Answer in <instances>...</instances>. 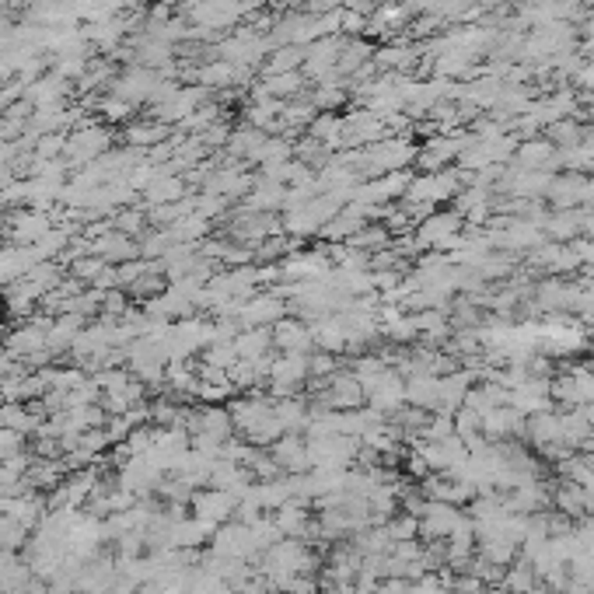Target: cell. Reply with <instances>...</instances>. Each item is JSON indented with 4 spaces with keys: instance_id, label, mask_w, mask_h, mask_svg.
I'll return each mask as SVG.
<instances>
[{
    "instance_id": "cell-33",
    "label": "cell",
    "mask_w": 594,
    "mask_h": 594,
    "mask_svg": "<svg viewBox=\"0 0 594 594\" xmlns=\"http://www.w3.org/2000/svg\"><path fill=\"white\" fill-rule=\"evenodd\" d=\"M535 584H539V573H535V567H531L528 559H521V556L503 570V580H500V588H507L510 594H528Z\"/></svg>"
},
{
    "instance_id": "cell-24",
    "label": "cell",
    "mask_w": 594,
    "mask_h": 594,
    "mask_svg": "<svg viewBox=\"0 0 594 594\" xmlns=\"http://www.w3.org/2000/svg\"><path fill=\"white\" fill-rule=\"evenodd\" d=\"M525 420L518 410H510V406H500V410L486 412L482 416V437L486 441H507V437H521L525 434Z\"/></svg>"
},
{
    "instance_id": "cell-22",
    "label": "cell",
    "mask_w": 594,
    "mask_h": 594,
    "mask_svg": "<svg viewBox=\"0 0 594 594\" xmlns=\"http://www.w3.org/2000/svg\"><path fill=\"white\" fill-rule=\"evenodd\" d=\"M84 325H88V319H84V315H77V312L56 315L53 325H49V336H46L49 353H53V357H64V353H70L74 343H77V336L84 332Z\"/></svg>"
},
{
    "instance_id": "cell-15",
    "label": "cell",
    "mask_w": 594,
    "mask_h": 594,
    "mask_svg": "<svg viewBox=\"0 0 594 594\" xmlns=\"http://www.w3.org/2000/svg\"><path fill=\"white\" fill-rule=\"evenodd\" d=\"M514 168H521V172H559V147L556 144H549L546 137H531V140H521L518 144V151H514V158H510Z\"/></svg>"
},
{
    "instance_id": "cell-16",
    "label": "cell",
    "mask_w": 594,
    "mask_h": 594,
    "mask_svg": "<svg viewBox=\"0 0 594 594\" xmlns=\"http://www.w3.org/2000/svg\"><path fill=\"white\" fill-rule=\"evenodd\" d=\"M458 521H461V510L455 503L427 500V507L420 510V539L423 542H444Z\"/></svg>"
},
{
    "instance_id": "cell-4",
    "label": "cell",
    "mask_w": 594,
    "mask_h": 594,
    "mask_svg": "<svg viewBox=\"0 0 594 594\" xmlns=\"http://www.w3.org/2000/svg\"><path fill=\"white\" fill-rule=\"evenodd\" d=\"M465 179H469V172H461V168H441V172H420V175H412L410 189H406V196H402V203H444V200H455L458 193L465 189Z\"/></svg>"
},
{
    "instance_id": "cell-39",
    "label": "cell",
    "mask_w": 594,
    "mask_h": 594,
    "mask_svg": "<svg viewBox=\"0 0 594 594\" xmlns=\"http://www.w3.org/2000/svg\"><path fill=\"white\" fill-rule=\"evenodd\" d=\"M64 151H67V134H46V137L35 140V147H32V154L43 161H60Z\"/></svg>"
},
{
    "instance_id": "cell-34",
    "label": "cell",
    "mask_w": 594,
    "mask_h": 594,
    "mask_svg": "<svg viewBox=\"0 0 594 594\" xmlns=\"http://www.w3.org/2000/svg\"><path fill=\"white\" fill-rule=\"evenodd\" d=\"M542 134H546L549 144H556V147L563 151V147H577V144L584 140V126H580L573 115H567V119H556V123H549Z\"/></svg>"
},
{
    "instance_id": "cell-37",
    "label": "cell",
    "mask_w": 594,
    "mask_h": 594,
    "mask_svg": "<svg viewBox=\"0 0 594 594\" xmlns=\"http://www.w3.org/2000/svg\"><path fill=\"white\" fill-rule=\"evenodd\" d=\"M196 213L206 221H224L231 213V200L217 196V193H196Z\"/></svg>"
},
{
    "instance_id": "cell-18",
    "label": "cell",
    "mask_w": 594,
    "mask_h": 594,
    "mask_svg": "<svg viewBox=\"0 0 594 594\" xmlns=\"http://www.w3.org/2000/svg\"><path fill=\"white\" fill-rule=\"evenodd\" d=\"M588 189H591V175H584V172H563V175L552 179V189H549L546 200L556 210H577V206H584V200H588Z\"/></svg>"
},
{
    "instance_id": "cell-11",
    "label": "cell",
    "mask_w": 594,
    "mask_h": 594,
    "mask_svg": "<svg viewBox=\"0 0 594 594\" xmlns=\"http://www.w3.org/2000/svg\"><path fill=\"white\" fill-rule=\"evenodd\" d=\"M210 98H213V92H206L200 84H189V88L183 84L179 92L172 94V98H164L161 105H151V115L161 119V123H168V126H179V123H185L200 105H206Z\"/></svg>"
},
{
    "instance_id": "cell-46",
    "label": "cell",
    "mask_w": 594,
    "mask_h": 594,
    "mask_svg": "<svg viewBox=\"0 0 594 594\" xmlns=\"http://www.w3.org/2000/svg\"><path fill=\"white\" fill-rule=\"evenodd\" d=\"M161 4H168V7H179V4H185V0H161Z\"/></svg>"
},
{
    "instance_id": "cell-40",
    "label": "cell",
    "mask_w": 594,
    "mask_h": 594,
    "mask_svg": "<svg viewBox=\"0 0 594 594\" xmlns=\"http://www.w3.org/2000/svg\"><path fill=\"white\" fill-rule=\"evenodd\" d=\"M126 312H130V294H126L123 287L105 291V297H102V315H98V319H123Z\"/></svg>"
},
{
    "instance_id": "cell-26",
    "label": "cell",
    "mask_w": 594,
    "mask_h": 594,
    "mask_svg": "<svg viewBox=\"0 0 594 594\" xmlns=\"http://www.w3.org/2000/svg\"><path fill=\"white\" fill-rule=\"evenodd\" d=\"M43 423L39 412H32L28 402H0V431H15V434H35Z\"/></svg>"
},
{
    "instance_id": "cell-7",
    "label": "cell",
    "mask_w": 594,
    "mask_h": 594,
    "mask_svg": "<svg viewBox=\"0 0 594 594\" xmlns=\"http://www.w3.org/2000/svg\"><path fill=\"white\" fill-rule=\"evenodd\" d=\"M291 308H287V297L280 294L276 287H266L259 294H252L249 301H242L238 308V322H242V332L245 329H273L280 319H287Z\"/></svg>"
},
{
    "instance_id": "cell-38",
    "label": "cell",
    "mask_w": 594,
    "mask_h": 594,
    "mask_svg": "<svg viewBox=\"0 0 594 594\" xmlns=\"http://www.w3.org/2000/svg\"><path fill=\"white\" fill-rule=\"evenodd\" d=\"M385 528H389L391 542H412V539H420V518H412L406 510L395 514V518H389Z\"/></svg>"
},
{
    "instance_id": "cell-2",
    "label": "cell",
    "mask_w": 594,
    "mask_h": 594,
    "mask_svg": "<svg viewBox=\"0 0 594 594\" xmlns=\"http://www.w3.org/2000/svg\"><path fill=\"white\" fill-rule=\"evenodd\" d=\"M412 161H416V144L410 137H402V134H391V137L378 140L371 147H361L357 175H361V183H367V179L391 175V172H410Z\"/></svg>"
},
{
    "instance_id": "cell-32",
    "label": "cell",
    "mask_w": 594,
    "mask_h": 594,
    "mask_svg": "<svg viewBox=\"0 0 594 594\" xmlns=\"http://www.w3.org/2000/svg\"><path fill=\"white\" fill-rule=\"evenodd\" d=\"M312 105L319 113H340L346 102H350V84L346 81H336V84H315L312 88Z\"/></svg>"
},
{
    "instance_id": "cell-20",
    "label": "cell",
    "mask_w": 594,
    "mask_h": 594,
    "mask_svg": "<svg viewBox=\"0 0 594 594\" xmlns=\"http://www.w3.org/2000/svg\"><path fill=\"white\" fill-rule=\"evenodd\" d=\"M92 255L98 259H105L109 266H123V262H130V259H140V249H137V238H130V234H123V231H102L98 238H92Z\"/></svg>"
},
{
    "instance_id": "cell-41",
    "label": "cell",
    "mask_w": 594,
    "mask_h": 594,
    "mask_svg": "<svg viewBox=\"0 0 594 594\" xmlns=\"http://www.w3.org/2000/svg\"><path fill=\"white\" fill-rule=\"evenodd\" d=\"M25 451V434H15V431H0V461L22 455Z\"/></svg>"
},
{
    "instance_id": "cell-29",
    "label": "cell",
    "mask_w": 594,
    "mask_h": 594,
    "mask_svg": "<svg viewBox=\"0 0 594 594\" xmlns=\"http://www.w3.org/2000/svg\"><path fill=\"white\" fill-rule=\"evenodd\" d=\"M234 353L238 361H262L273 353V332L270 329H245L234 336Z\"/></svg>"
},
{
    "instance_id": "cell-8",
    "label": "cell",
    "mask_w": 594,
    "mask_h": 594,
    "mask_svg": "<svg viewBox=\"0 0 594 594\" xmlns=\"http://www.w3.org/2000/svg\"><path fill=\"white\" fill-rule=\"evenodd\" d=\"M189 510H193V518H196L200 525H206L210 531H217L221 525L234 521L238 500L231 497L228 490H213V486H206V490H196V493H193Z\"/></svg>"
},
{
    "instance_id": "cell-36",
    "label": "cell",
    "mask_w": 594,
    "mask_h": 594,
    "mask_svg": "<svg viewBox=\"0 0 594 594\" xmlns=\"http://www.w3.org/2000/svg\"><path fill=\"white\" fill-rule=\"evenodd\" d=\"M200 364L210 367V371H224L228 374L231 367L238 364V353H234V340L231 343H210L200 357Z\"/></svg>"
},
{
    "instance_id": "cell-44",
    "label": "cell",
    "mask_w": 594,
    "mask_h": 594,
    "mask_svg": "<svg viewBox=\"0 0 594 594\" xmlns=\"http://www.w3.org/2000/svg\"><path fill=\"white\" fill-rule=\"evenodd\" d=\"M486 594H510L507 588H500V584H493V588H486Z\"/></svg>"
},
{
    "instance_id": "cell-48",
    "label": "cell",
    "mask_w": 594,
    "mask_h": 594,
    "mask_svg": "<svg viewBox=\"0 0 594 594\" xmlns=\"http://www.w3.org/2000/svg\"><path fill=\"white\" fill-rule=\"evenodd\" d=\"M0 514H4V500H0Z\"/></svg>"
},
{
    "instance_id": "cell-14",
    "label": "cell",
    "mask_w": 594,
    "mask_h": 594,
    "mask_svg": "<svg viewBox=\"0 0 594 594\" xmlns=\"http://www.w3.org/2000/svg\"><path fill=\"white\" fill-rule=\"evenodd\" d=\"M270 458H273L276 472H283V476L312 472V458H308V441H304V434H283L280 441H273L270 444Z\"/></svg>"
},
{
    "instance_id": "cell-13",
    "label": "cell",
    "mask_w": 594,
    "mask_h": 594,
    "mask_svg": "<svg viewBox=\"0 0 594 594\" xmlns=\"http://www.w3.org/2000/svg\"><path fill=\"white\" fill-rule=\"evenodd\" d=\"M367 395V406L374 412H381L385 420H389L395 410H402L406 406V378L395 371V367H385V374L364 391Z\"/></svg>"
},
{
    "instance_id": "cell-1",
    "label": "cell",
    "mask_w": 594,
    "mask_h": 594,
    "mask_svg": "<svg viewBox=\"0 0 594 594\" xmlns=\"http://www.w3.org/2000/svg\"><path fill=\"white\" fill-rule=\"evenodd\" d=\"M228 410L231 420H234V431H242L245 441L255 448H270L273 441L283 437V427L276 420V399L270 391H242V399H234Z\"/></svg>"
},
{
    "instance_id": "cell-45",
    "label": "cell",
    "mask_w": 594,
    "mask_h": 594,
    "mask_svg": "<svg viewBox=\"0 0 594 594\" xmlns=\"http://www.w3.org/2000/svg\"><path fill=\"white\" fill-rule=\"evenodd\" d=\"M528 594H552V591H549V588H542V584H535V588H531Z\"/></svg>"
},
{
    "instance_id": "cell-42",
    "label": "cell",
    "mask_w": 594,
    "mask_h": 594,
    "mask_svg": "<svg viewBox=\"0 0 594 594\" xmlns=\"http://www.w3.org/2000/svg\"><path fill=\"white\" fill-rule=\"evenodd\" d=\"M573 88H580V92H591L594 94V60L584 64V70L573 77Z\"/></svg>"
},
{
    "instance_id": "cell-47",
    "label": "cell",
    "mask_w": 594,
    "mask_h": 594,
    "mask_svg": "<svg viewBox=\"0 0 594 594\" xmlns=\"http://www.w3.org/2000/svg\"><path fill=\"white\" fill-rule=\"evenodd\" d=\"M563 4H580V7H584V0H563Z\"/></svg>"
},
{
    "instance_id": "cell-31",
    "label": "cell",
    "mask_w": 594,
    "mask_h": 594,
    "mask_svg": "<svg viewBox=\"0 0 594 594\" xmlns=\"http://www.w3.org/2000/svg\"><path fill=\"white\" fill-rule=\"evenodd\" d=\"M304 84H308V77H304L301 70H294V74H276V77H259V88H262V94L280 98V102L304 94Z\"/></svg>"
},
{
    "instance_id": "cell-30",
    "label": "cell",
    "mask_w": 594,
    "mask_h": 594,
    "mask_svg": "<svg viewBox=\"0 0 594 594\" xmlns=\"http://www.w3.org/2000/svg\"><path fill=\"white\" fill-rule=\"evenodd\" d=\"M308 137H315L319 144H325L332 154L343 151V115L340 113H319L308 126Z\"/></svg>"
},
{
    "instance_id": "cell-3",
    "label": "cell",
    "mask_w": 594,
    "mask_h": 594,
    "mask_svg": "<svg viewBox=\"0 0 594 594\" xmlns=\"http://www.w3.org/2000/svg\"><path fill=\"white\" fill-rule=\"evenodd\" d=\"M113 151V134H109V123H98V119H88L81 123L77 130L67 134V151H64V161L70 164V172L84 168L98 161L102 154Z\"/></svg>"
},
{
    "instance_id": "cell-23",
    "label": "cell",
    "mask_w": 594,
    "mask_h": 594,
    "mask_svg": "<svg viewBox=\"0 0 594 594\" xmlns=\"http://www.w3.org/2000/svg\"><path fill=\"white\" fill-rule=\"evenodd\" d=\"M172 134H175V126L161 123V119H154V115H147V119H130L126 130H123L126 144H130V147H140V151L158 147V144H164Z\"/></svg>"
},
{
    "instance_id": "cell-27",
    "label": "cell",
    "mask_w": 594,
    "mask_h": 594,
    "mask_svg": "<svg viewBox=\"0 0 594 594\" xmlns=\"http://www.w3.org/2000/svg\"><path fill=\"white\" fill-rule=\"evenodd\" d=\"M580 213H584V206L546 213V221H542L546 242H573V238H580Z\"/></svg>"
},
{
    "instance_id": "cell-43",
    "label": "cell",
    "mask_w": 594,
    "mask_h": 594,
    "mask_svg": "<svg viewBox=\"0 0 594 594\" xmlns=\"http://www.w3.org/2000/svg\"><path fill=\"white\" fill-rule=\"evenodd\" d=\"M580 98L588 102V105H584V115L591 119V126H594V94H591V92H580Z\"/></svg>"
},
{
    "instance_id": "cell-6",
    "label": "cell",
    "mask_w": 594,
    "mask_h": 594,
    "mask_svg": "<svg viewBox=\"0 0 594 594\" xmlns=\"http://www.w3.org/2000/svg\"><path fill=\"white\" fill-rule=\"evenodd\" d=\"M210 552L224 556V559H245L252 567L262 556V549H259L255 535H252V525H245V521H228V525L217 528L210 535Z\"/></svg>"
},
{
    "instance_id": "cell-10",
    "label": "cell",
    "mask_w": 594,
    "mask_h": 594,
    "mask_svg": "<svg viewBox=\"0 0 594 594\" xmlns=\"http://www.w3.org/2000/svg\"><path fill=\"white\" fill-rule=\"evenodd\" d=\"M332 273V259L325 249H297L280 262V283H308V280H325Z\"/></svg>"
},
{
    "instance_id": "cell-21",
    "label": "cell",
    "mask_w": 594,
    "mask_h": 594,
    "mask_svg": "<svg viewBox=\"0 0 594 594\" xmlns=\"http://www.w3.org/2000/svg\"><path fill=\"white\" fill-rule=\"evenodd\" d=\"M270 332H273V350H280V353H312V350H315L312 325L294 319V315L280 319Z\"/></svg>"
},
{
    "instance_id": "cell-5",
    "label": "cell",
    "mask_w": 594,
    "mask_h": 594,
    "mask_svg": "<svg viewBox=\"0 0 594 594\" xmlns=\"http://www.w3.org/2000/svg\"><path fill=\"white\" fill-rule=\"evenodd\" d=\"M312 353H276L273 367H270V395L273 399H287V395H301V389L312 381V367H308Z\"/></svg>"
},
{
    "instance_id": "cell-28",
    "label": "cell",
    "mask_w": 594,
    "mask_h": 594,
    "mask_svg": "<svg viewBox=\"0 0 594 594\" xmlns=\"http://www.w3.org/2000/svg\"><path fill=\"white\" fill-rule=\"evenodd\" d=\"M304 60H308V46H280V49H273L266 60H262V67H259V77L294 74V70L304 67Z\"/></svg>"
},
{
    "instance_id": "cell-17",
    "label": "cell",
    "mask_w": 594,
    "mask_h": 594,
    "mask_svg": "<svg viewBox=\"0 0 594 594\" xmlns=\"http://www.w3.org/2000/svg\"><path fill=\"white\" fill-rule=\"evenodd\" d=\"M273 521H276V528H280L283 539H304V542L319 539V525H315L308 503H301V500L283 503L280 510H273Z\"/></svg>"
},
{
    "instance_id": "cell-19",
    "label": "cell",
    "mask_w": 594,
    "mask_h": 594,
    "mask_svg": "<svg viewBox=\"0 0 594 594\" xmlns=\"http://www.w3.org/2000/svg\"><path fill=\"white\" fill-rule=\"evenodd\" d=\"M70 94H74V81H67V77H60V74L49 70L46 77H39V81H32V84L25 88V102H28L32 109H49V105H67Z\"/></svg>"
},
{
    "instance_id": "cell-9",
    "label": "cell",
    "mask_w": 594,
    "mask_h": 594,
    "mask_svg": "<svg viewBox=\"0 0 594 594\" xmlns=\"http://www.w3.org/2000/svg\"><path fill=\"white\" fill-rule=\"evenodd\" d=\"M465 231V217L458 213V210H444V213H431V217H423L412 234H416V242L423 245V249H434V252H448V245L455 242L458 234Z\"/></svg>"
},
{
    "instance_id": "cell-25",
    "label": "cell",
    "mask_w": 594,
    "mask_h": 594,
    "mask_svg": "<svg viewBox=\"0 0 594 594\" xmlns=\"http://www.w3.org/2000/svg\"><path fill=\"white\" fill-rule=\"evenodd\" d=\"M552 507H556L559 514H567L570 521H584V518H588V497H584V486L559 480L556 486H552Z\"/></svg>"
},
{
    "instance_id": "cell-35",
    "label": "cell",
    "mask_w": 594,
    "mask_h": 594,
    "mask_svg": "<svg viewBox=\"0 0 594 594\" xmlns=\"http://www.w3.org/2000/svg\"><path fill=\"white\" fill-rule=\"evenodd\" d=\"M109 221H113L115 231H123V234H130V238H137L140 231L151 228V224H147V210H144V206H123V210H115Z\"/></svg>"
},
{
    "instance_id": "cell-12",
    "label": "cell",
    "mask_w": 594,
    "mask_h": 594,
    "mask_svg": "<svg viewBox=\"0 0 594 594\" xmlns=\"http://www.w3.org/2000/svg\"><path fill=\"white\" fill-rule=\"evenodd\" d=\"M49 228H56V221L49 217V210H35V206H22L7 213V242L15 245H35Z\"/></svg>"
}]
</instances>
